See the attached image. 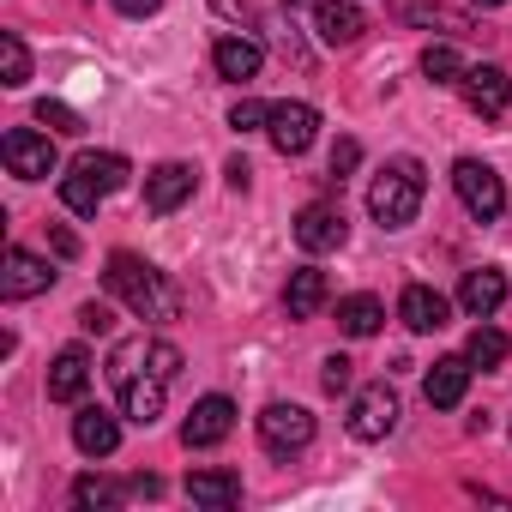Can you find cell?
<instances>
[{"instance_id": "cell-1", "label": "cell", "mask_w": 512, "mask_h": 512, "mask_svg": "<svg viewBox=\"0 0 512 512\" xmlns=\"http://www.w3.org/2000/svg\"><path fill=\"white\" fill-rule=\"evenodd\" d=\"M145 362H151V344H145V338H121L115 356H109V386H115V398H121V416L139 422V428H151V422L163 416V386H169L157 368L145 374Z\"/></svg>"}, {"instance_id": "cell-2", "label": "cell", "mask_w": 512, "mask_h": 512, "mask_svg": "<svg viewBox=\"0 0 512 512\" xmlns=\"http://www.w3.org/2000/svg\"><path fill=\"white\" fill-rule=\"evenodd\" d=\"M103 284H109V296H115V302H127L139 320H175V308H181V302H175V290L163 284V272H157V266H145L139 253H127V247H121V253H109Z\"/></svg>"}, {"instance_id": "cell-3", "label": "cell", "mask_w": 512, "mask_h": 512, "mask_svg": "<svg viewBox=\"0 0 512 512\" xmlns=\"http://www.w3.org/2000/svg\"><path fill=\"white\" fill-rule=\"evenodd\" d=\"M422 193H428L422 163H416V157H392V163L374 175V187H368V217H374L380 229H410L416 211H422Z\"/></svg>"}, {"instance_id": "cell-4", "label": "cell", "mask_w": 512, "mask_h": 512, "mask_svg": "<svg viewBox=\"0 0 512 512\" xmlns=\"http://www.w3.org/2000/svg\"><path fill=\"white\" fill-rule=\"evenodd\" d=\"M452 187H458V199H464V211H470L476 223H494V217L506 211V181H500L488 163H476V157H458V163H452Z\"/></svg>"}, {"instance_id": "cell-5", "label": "cell", "mask_w": 512, "mask_h": 512, "mask_svg": "<svg viewBox=\"0 0 512 512\" xmlns=\"http://www.w3.org/2000/svg\"><path fill=\"white\" fill-rule=\"evenodd\" d=\"M398 416H404L398 392H392L386 380H374V386H362L356 404H350V434H356V440H386V434L398 428Z\"/></svg>"}, {"instance_id": "cell-6", "label": "cell", "mask_w": 512, "mask_h": 512, "mask_svg": "<svg viewBox=\"0 0 512 512\" xmlns=\"http://www.w3.org/2000/svg\"><path fill=\"white\" fill-rule=\"evenodd\" d=\"M344 235H350L344 205L314 199V205H302V211H296V247H302V253H332V247H344Z\"/></svg>"}, {"instance_id": "cell-7", "label": "cell", "mask_w": 512, "mask_h": 512, "mask_svg": "<svg viewBox=\"0 0 512 512\" xmlns=\"http://www.w3.org/2000/svg\"><path fill=\"white\" fill-rule=\"evenodd\" d=\"M229 428H235V404H229L223 392H211V398H199V404L187 410V422H181V446H187V452L223 446V440H229Z\"/></svg>"}, {"instance_id": "cell-8", "label": "cell", "mask_w": 512, "mask_h": 512, "mask_svg": "<svg viewBox=\"0 0 512 512\" xmlns=\"http://www.w3.org/2000/svg\"><path fill=\"white\" fill-rule=\"evenodd\" d=\"M308 440H314V416L302 404H266L260 410V446L266 452L284 458V452H302Z\"/></svg>"}, {"instance_id": "cell-9", "label": "cell", "mask_w": 512, "mask_h": 512, "mask_svg": "<svg viewBox=\"0 0 512 512\" xmlns=\"http://www.w3.org/2000/svg\"><path fill=\"white\" fill-rule=\"evenodd\" d=\"M43 290H55V266L37 260L31 247H7V266H0V296H7V302H31V296H43Z\"/></svg>"}, {"instance_id": "cell-10", "label": "cell", "mask_w": 512, "mask_h": 512, "mask_svg": "<svg viewBox=\"0 0 512 512\" xmlns=\"http://www.w3.org/2000/svg\"><path fill=\"white\" fill-rule=\"evenodd\" d=\"M0 157H7V169H13L19 181L55 175V145H49V133H37V127H13L7 139H0Z\"/></svg>"}, {"instance_id": "cell-11", "label": "cell", "mask_w": 512, "mask_h": 512, "mask_svg": "<svg viewBox=\"0 0 512 512\" xmlns=\"http://www.w3.org/2000/svg\"><path fill=\"white\" fill-rule=\"evenodd\" d=\"M458 91H464V103H470L482 121H500V115H506V103H512V79H506V67H494V61L464 67Z\"/></svg>"}, {"instance_id": "cell-12", "label": "cell", "mask_w": 512, "mask_h": 512, "mask_svg": "<svg viewBox=\"0 0 512 512\" xmlns=\"http://www.w3.org/2000/svg\"><path fill=\"white\" fill-rule=\"evenodd\" d=\"M320 133V109L314 103H272V121H266V139L284 151V157H302Z\"/></svg>"}, {"instance_id": "cell-13", "label": "cell", "mask_w": 512, "mask_h": 512, "mask_svg": "<svg viewBox=\"0 0 512 512\" xmlns=\"http://www.w3.org/2000/svg\"><path fill=\"white\" fill-rule=\"evenodd\" d=\"M187 199H193V163H157V169L145 175V211L169 217V211H181Z\"/></svg>"}, {"instance_id": "cell-14", "label": "cell", "mask_w": 512, "mask_h": 512, "mask_svg": "<svg viewBox=\"0 0 512 512\" xmlns=\"http://www.w3.org/2000/svg\"><path fill=\"white\" fill-rule=\"evenodd\" d=\"M362 31H368V19H362L356 0H320V7H314V37L326 49H350Z\"/></svg>"}, {"instance_id": "cell-15", "label": "cell", "mask_w": 512, "mask_h": 512, "mask_svg": "<svg viewBox=\"0 0 512 512\" xmlns=\"http://www.w3.org/2000/svg\"><path fill=\"white\" fill-rule=\"evenodd\" d=\"M470 356H440L434 368H428V380H422V398L434 404V410H458L464 404V392H470Z\"/></svg>"}, {"instance_id": "cell-16", "label": "cell", "mask_w": 512, "mask_h": 512, "mask_svg": "<svg viewBox=\"0 0 512 512\" xmlns=\"http://www.w3.org/2000/svg\"><path fill=\"white\" fill-rule=\"evenodd\" d=\"M500 302H506V272H500V266H476V272H464V284H458V308H464L470 320L500 314Z\"/></svg>"}, {"instance_id": "cell-17", "label": "cell", "mask_w": 512, "mask_h": 512, "mask_svg": "<svg viewBox=\"0 0 512 512\" xmlns=\"http://www.w3.org/2000/svg\"><path fill=\"white\" fill-rule=\"evenodd\" d=\"M85 386H91V356H85V344H67V350L49 362V398H55V404H79Z\"/></svg>"}, {"instance_id": "cell-18", "label": "cell", "mask_w": 512, "mask_h": 512, "mask_svg": "<svg viewBox=\"0 0 512 512\" xmlns=\"http://www.w3.org/2000/svg\"><path fill=\"white\" fill-rule=\"evenodd\" d=\"M398 320H404L410 332H440V326L452 320V302H446L440 290H428V284H410V290L398 296Z\"/></svg>"}, {"instance_id": "cell-19", "label": "cell", "mask_w": 512, "mask_h": 512, "mask_svg": "<svg viewBox=\"0 0 512 512\" xmlns=\"http://www.w3.org/2000/svg\"><path fill=\"white\" fill-rule=\"evenodd\" d=\"M73 446H79L85 458H109V452L121 446V422H115L109 410H97V404H85V410L73 416Z\"/></svg>"}, {"instance_id": "cell-20", "label": "cell", "mask_w": 512, "mask_h": 512, "mask_svg": "<svg viewBox=\"0 0 512 512\" xmlns=\"http://www.w3.org/2000/svg\"><path fill=\"white\" fill-rule=\"evenodd\" d=\"M326 296H332V284H326L320 266H296L290 284H284V308H290V320H314V314L326 308Z\"/></svg>"}, {"instance_id": "cell-21", "label": "cell", "mask_w": 512, "mask_h": 512, "mask_svg": "<svg viewBox=\"0 0 512 512\" xmlns=\"http://www.w3.org/2000/svg\"><path fill=\"white\" fill-rule=\"evenodd\" d=\"M260 61H266V49L253 37H217V49H211L217 79H235V85H247L253 73H260Z\"/></svg>"}, {"instance_id": "cell-22", "label": "cell", "mask_w": 512, "mask_h": 512, "mask_svg": "<svg viewBox=\"0 0 512 512\" xmlns=\"http://www.w3.org/2000/svg\"><path fill=\"white\" fill-rule=\"evenodd\" d=\"M386 326V302L380 296H344L338 302V332L344 338H374Z\"/></svg>"}, {"instance_id": "cell-23", "label": "cell", "mask_w": 512, "mask_h": 512, "mask_svg": "<svg viewBox=\"0 0 512 512\" xmlns=\"http://www.w3.org/2000/svg\"><path fill=\"white\" fill-rule=\"evenodd\" d=\"M187 500L193 506H235L241 500V476L235 470H193L187 476Z\"/></svg>"}, {"instance_id": "cell-24", "label": "cell", "mask_w": 512, "mask_h": 512, "mask_svg": "<svg viewBox=\"0 0 512 512\" xmlns=\"http://www.w3.org/2000/svg\"><path fill=\"white\" fill-rule=\"evenodd\" d=\"M73 169H85L103 193H115V187H127V181H133V163H127L121 151H79V157H73Z\"/></svg>"}, {"instance_id": "cell-25", "label": "cell", "mask_w": 512, "mask_h": 512, "mask_svg": "<svg viewBox=\"0 0 512 512\" xmlns=\"http://www.w3.org/2000/svg\"><path fill=\"white\" fill-rule=\"evenodd\" d=\"M127 494H133V488H127V482H109V476H79V482H73V500H79V506H97V512H115Z\"/></svg>"}, {"instance_id": "cell-26", "label": "cell", "mask_w": 512, "mask_h": 512, "mask_svg": "<svg viewBox=\"0 0 512 512\" xmlns=\"http://www.w3.org/2000/svg\"><path fill=\"white\" fill-rule=\"evenodd\" d=\"M506 350H512V344H506V332H500V326H476V332H470V344H464L470 368H500V362H506Z\"/></svg>"}, {"instance_id": "cell-27", "label": "cell", "mask_w": 512, "mask_h": 512, "mask_svg": "<svg viewBox=\"0 0 512 512\" xmlns=\"http://www.w3.org/2000/svg\"><path fill=\"white\" fill-rule=\"evenodd\" d=\"M61 199H67V211H73V217H97V205H103V187H97L85 169H73V175L61 181Z\"/></svg>"}, {"instance_id": "cell-28", "label": "cell", "mask_w": 512, "mask_h": 512, "mask_svg": "<svg viewBox=\"0 0 512 512\" xmlns=\"http://www.w3.org/2000/svg\"><path fill=\"white\" fill-rule=\"evenodd\" d=\"M422 73H428L434 85H458V79H464V55H458L452 43H434V49H422Z\"/></svg>"}, {"instance_id": "cell-29", "label": "cell", "mask_w": 512, "mask_h": 512, "mask_svg": "<svg viewBox=\"0 0 512 512\" xmlns=\"http://www.w3.org/2000/svg\"><path fill=\"white\" fill-rule=\"evenodd\" d=\"M0 61H7V85H13V91H19V85L31 79V49H25V43H19L13 31L0 37Z\"/></svg>"}, {"instance_id": "cell-30", "label": "cell", "mask_w": 512, "mask_h": 512, "mask_svg": "<svg viewBox=\"0 0 512 512\" xmlns=\"http://www.w3.org/2000/svg\"><path fill=\"white\" fill-rule=\"evenodd\" d=\"M37 121H43V127H55V133H85V121H79L67 103H55V97H43V103H37Z\"/></svg>"}, {"instance_id": "cell-31", "label": "cell", "mask_w": 512, "mask_h": 512, "mask_svg": "<svg viewBox=\"0 0 512 512\" xmlns=\"http://www.w3.org/2000/svg\"><path fill=\"white\" fill-rule=\"evenodd\" d=\"M272 121V103H253V97H241L235 109H229V127L235 133H253V127H266Z\"/></svg>"}, {"instance_id": "cell-32", "label": "cell", "mask_w": 512, "mask_h": 512, "mask_svg": "<svg viewBox=\"0 0 512 512\" xmlns=\"http://www.w3.org/2000/svg\"><path fill=\"white\" fill-rule=\"evenodd\" d=\"M356 163H362V145H356V139H338V145H332V169H326V181L344 187V175H350Z\"/></svg>"}, {"instance_id": "cell-33", "label": "cell", "mask_w": 512, "mask_h": 512, "mask_svg": "<svg viewBox=\"0 0 512 512\" xmlns=\"http://www.w3.org/2000/svg\"><path fill=\"white\" fill-rule=\"evenodd\" d=\"M79 332L109 338V332H115V308H109V302H85V308H79Z\"/></svg>"}, {"instance_id": "cell-34", "label": "cell", "mask_w": 512, "mask_h": 512, "mask_svg": "<svg viewBox=\"0 0 512 512\" xmlns=\"http://www.w3.org/2000/svg\"><path fill=\"white\" fill-rule=\"evenodd\" d=\"M350 368H356L350 356H326V368H320V386H326L332 398H338V392H350V380H356Z\"/></svg>"}, {"instance_id": "cell-35", "label": "cell", "mask_w": 512, "mask_h": 512, "mask_svg": "<svg viewBox=\"0 0 512 512\" xmlns=\"http://www.w3.org/2000/svg\"><path fill=\"white\" fill-rule=\"evenodd\" d=\"M151 368H157L163 380H175V374H181V350H175V344H151Z\"/></svg>"}, {"instance_id": "cell-36", "label": "cell", "mask_w": 512, "mask_h": 512, "mask_svg": "<svg viewBox=\"0 0 512 512\" xmlns=\"http://www.w3.org/2000/svg\"><path fill=\"white\" fill-rule=\"evenodd\" d=\"M163 7V0H115V13H127V19H151Z\"/></svg>"}, {"instance_id": "cell-37", "label": "cell", "mask_w": 512, "mask_h": 512, "mask_svg": "<svg viewBox=\"0 0 512 512\" xmlns=\"http://www.w3.org/2000/svg\"><path fill=\"white\" fill-rule=\"evenodd\" d=\"M49 241H55V253H61V260H73V253H79V235H73V229H55Z\"/></svg>"}, {"instance_id": "cell-38", "label": "cell", "mask_w": 512, "mask_h": 512, "mask_svg": "<svg viewBox=\"0 0 512 512\" xmlns=\"http://www.w3.org/2000/svg\"><path fill=\"white\" fill-rule=\"evenodd\" d=\"M127 488H133V494H139V500H157V494H163V482H157V476H133V482H127Z\"/></svg>"}, {"instance_id": "cell-39", "label": "cell", "mask_w": 512, "mask_h": 512, "mask_svg": "<svg viewBox=\"0 0 512 512\" xmlns=\"http://www.w3.org/2000/svg\"><path fill=\"white\" fill-rule=\"evenodd\" d=\"M223 175H229V187H235V193H241V187H247V175H253V169H247V163H241V157H229V169H223Z\"/></svg>"}, {"instance_id": "cell-40", "label": "cell", "mask_w": 512, "mask_h": 512, "mask_svg": "<svg viewBox=\"0 0 512 512\" xmlns=\"http://www.w3.org/2000/svg\"><path fill=\"white\" fill-rule=\"evenodd\" d=\"M211 7H217V13H229V19H247V7H241V0H211Z\"/></svg>"}, {"instance_id": "cell-41", "label": "cell", "mask_w": 512, "mask_h": 512, "mask_svg": "<svg viewBox=\"0 0 512 512\" xmlns=\"http://www.w3.org/2000/svg\"><path fill=\"white\" fill-rule=\"evenodd\" d=\"M476 7H506V0H476Z\"/></svg>"}, {"instance_id": "cell-42", "label": "cell", "mask_w": 512, "mask_h": 512, "mask_svg": "<svg viewBox=\"0 0 512 512\" xmlns=\"http://www.w3.org/2000/svg\"><path fill=\"white\" fill-rule=\"evenodd\" d=\"M284 7H302V0H284Z\"/></svg>"}]
</instances>
